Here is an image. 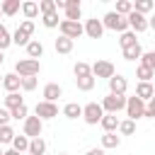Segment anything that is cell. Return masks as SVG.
<instances>
[{
  "label": "cell",
  "instance_id": "9a60e30c",
  "mask_svg": "<svg viewBox=\"0 0 155 155\" xmlns=\"http://www.w3.org/2000/svg\"><path fill=\"white\" fill-rule=\"evenodd\" d=\"M63 94V87L58 85V82H48V85H44V102H53L56 104V99Z\"/></svg>",
  "mask_w": 155,
  "mask_h": 155
},
{
  "label": "cell",
  "instance_id": "e575fe53",
  "mask_svg": "<svg viewBox=\"0 0 155 155\" xmlns=\"http://www.w3.org/2000/svg\"><path fill=\"white\" fill-rule=\"evenodd\" d=\"M121 145V138L116 133H104L102 136V148H119Z\"/></svg>",
  "mask_w": 155,
  "mask_h": 155
},
{
  "label": "cell",
  "instance_id": "bcb514c9",
  "mask_svg": "<svg viewBox=\"0 0 155 155\" xmlns=\"http://www.w3.org/2000/svg\"><path fill=\"white\" fill-rule=\"evenodd\" d=\"M87 155H104V148H92L87 150Z\"/></svg>",
  "mask_w": 155,
  "mask_h": 155
},
{
  "label": "cell",
  "instance_id": "ba28073f",
  "mask_svg": "<svg viewBox=\"0 0 155 155\" xmlns=\"http://www.w3.org/2000/svg\"><path fill=\"white\" fill-rule=\"evenodd\" d=\"M58 29H61V36H68V39H78L85 34V27L80 22H70V19H63Z\"/></svg>",
  "mask_w": 155,
  "mask_h": 155
},
{
  "label": "cell",
  "instance_id": "c3c4849f",
  "mask_svg": "<svg viewBox=\"0 0 155 155\" xmlns=\"http://www.w3.org/2000/svg\"><path fill=\"white\" fill-rule=\"evenodd\" d=\"M2 61H5V56H2V51H0V65H2Z\"/></svg>",
  "mask_w": 155,
  "mask_h": 155
},
{
  "label": "cell",
  "instance_id": "5bb4252c",
  "mask_svg": "<svg viewBox=\"0 0 155 155\" xmlns=\"http://www.w3.org/2000/svg\"><path fill=\"white\" fill-rule=\"evenodd\" d=\"M2 87L7 90V94H10V92H17V90L22 87V78H19L17 73H7V75H2Z\"/></svg>",
  "mask_w": 155,
  "mask_h": 155
},
{
  "label": "cell",
  "instance_id": "4dcf8cb0",
  "mask_svg": "<svg viewBox=\"0 0 155 155\" xmlns=\"http://www.w3.org/2000/svg\"><path fill=\"white\" fill-rule=\"evenodd\" d=\"M46 153V140L44 138H34L29 143V155H44Z\"/></svg>",
  "mask_w": 155,
  "mask_h": 155
},
{
  "label": "cell",
  "instance_id": "cb8c5ba5",
  "mask_svg": "<svg viewBox=\"0 0 155 155\" xmlns=\"http://www.w3.org/2000/svg\"><path fill=\"white\" fill-rule=\"evenodd\" d=\"M29 41H31V36H29L22 27H17V29H15V34H12V44H17V46H24V48H27V44H29Z\"/></svg>",
  "mask_w": 155,
  "mask_h": 155
},
{
  "label": "cell",
  "instance_id": "52a82bcc",
  "mask_svg": "<svg viewBox=\"0 0 155 155\" xmlns=\"http://www.w3.org/2000/svg\"><path fill=\"white\" fill-rule=\"evenodd\" d=\"M41 131H44V121L39 116H27V121H24V136L29 140H34V138H41Z\"/></svg>",
  "mask_w": 155,
  "mask_h": 155
},
{
  "label": "cell",
  "instance_id": "ffe728a7",
  "mask_svg": "<svg viewBox=\"0 0 155 155\" xmlns=\"http://www.w3.org/2000/svg\"><path fill=\"white\" fill-rule=\"evenodd\" d=\"M53 46H56V51H58V53H63V56H65V53H70V51H73V39H68V36H58V39L53 41Z\"/></svg>",
  "mask_w": 155,
  "mask_h": 155
},
{
  "label": "cell",
  "instance_id": "7a4b0ae2",
  "mask_svg": "<svg viewBox=\"0 0 155 155\" xmlns=\"http://www.w3.org/2000/svg\"><path fill=\"white\" fill-rule=\"evenodd\" d=\"M39 70H41V63L34 61V58H22V61H17V65H15V73H17L19 78H36Z\"/></svg>",
  "mask_w": 155,
  "mask_h": 155
},
{
  "label": "cell",
  "instance_id": "4fadbf2b",
  "mask_svg": "<svg viewBox=\"0 0 155 155\" xmlns=\"http://www.w3.org/2000/svg\"><path fill=\"white\" fill-rule=\"evenodd\" d=\"M80 15H82V5H80V0H65V19H70V22H80Z\"/></svg>",
  "mask_w": 155,
  "mask_h": 155
},
{
  "label": "cell",
  "instance_id": "f907efd6",
  "mask_svg": "<svg viewBox=\"0 0 155 155\" xmlns=\"http://www.w3.org/2000/svg\"><path fill=\"white\" fill-rule=\"evenodd\" d=\"M58 155H68V153H58Z\"/></svg>",
  "mask_w": 155,
  "mask_h": 155
},
{
  "label": "cell",
  "instance_id": "f5cc1de1",
  "mask_svg": "<svg viewBox=\"0 0 155 155\" xmlns=\"http://www.w3.org/2000/svg\"><path fill=\"white\" fill-rule=\"evenodd\" d=\"M0 85H2V78H0Z\"/></svg>",
  "mask_w": 155,
  "mask_h": 155
},
{
  "label": "cell",
  "instance_id": "7c38bea8",
  "mask_svg": "<svg viewBox=\"0 0 155 155\" xmlns=\"http://www.w3.org/2000/svg\"><path fill=\"white\" fill-rule=\"evenodd\" d=\"M126 90H128V80L124 75L109 78V94H126Z\"/></svg>",
  "mask_w": 155,
  "mask_h": 155
},
{
  "label": "cell",
  "instance_id": "816d5d0a",
  "mask_svg": "<svg viewBox=\"0 0 155 155\" xmlns=\"http://www.w3.org/2000/svg\"><path fill=\"white\" fill-rule=\"evenodd\" d=\"M0 17H2V10H0Z\"/></svg>",
  "mask_w": 155,
  "mask_h": 155
},
{
  "label": "cell",
  "instance_id": "30bf717a",
  "mask_svg": "<svg viewBox=\"0 0 155 155\" xmlns=\"http://www.w3.org/2000/svg\"><path fill=\"white\" fill-rule=\"evenodd\" d=\"M34 111H36V116H39L41 121H48V119H56V116H58V107H56L53 102H39Z\"/></svg>",
  "mask_w": 155,
  "mask_h": 155
},
{
  "label": "cell",
  "instance_id": "ab89813d",
  "mask_svg": "<svg viewBox=\"0 0 155 155\" xmlns=\"http://www.w3.org/2000/svg\"><path fill=\"white\" fill-rule=\"evenodd\" d=\"M140 65H145V68L155 70V51H148V53H143V56H140Z\"/></svg>",
  "mask_w": 155,
  "mask_h": 155
},
{
  "label": "cell",
  "instance_id": "e0dca14e",
  "mask_svg": "<svg viewBox=\"0 0 155 155\" xmlns=\"http://www.w3.org/2000/svg\"><path fill=\"white\" fill-rule=\"evenodd\" d=\"M119 119H116V114H104V119L99 121V126L104 128V133H114V131H119Z\"/></svg>",
  "mask_w": 155,
  "mask_h": 155
},
{
  "label": "cell",
  "instance_id": "1f68e13d",
  "mask_svg": "<svg viewBox=\"0 0 155 155\" xmlns=\"http://www.w3.org/2000/svg\"><path fill=\"white\" fill-rule=\"evenodd\" d=\"M114 12H116V15H121V17H128V15L133 12V2H131V0H119Z\"/></svg>",
  "mask_w": 155,
  "mask_h": 155
},
{
  "label": "cell",
  "instance_id": "7bdbcfd3",
  "mask_svg": "<svg viewBox=\"0 0 155 155\" xmlns=\"http://www.w3.org/2000/svg\"><path fill=\"white\" fill-rule=\"evenodd\" d=\"M145 119H155V97L145 104Z\"/></svg>",
  "mask_w": 155,
  "mask_h": 155
},
{
  "label": "cell",
  "instance_id": "9c48e42d",
  "mask_svg": "<svg viewBox=\"0 0 155 155\" xmlns=\"http://www.w3.org/2000/svg\"><path fill=\"white\" fill-rule=\"evenodd\" d=\"M126 19H128V29H131V31H136V34H143L145 29H150V27H148V17H145V15L131 12Z\"/></svg>",
  "mask_w": 155,
  "mask_h": 155
},
{
  "label": "cell",
  "instance_id": "681fc988",
  "mask_svg": "<svg viewBox=\"0 0 155 155\" xmlns=\"http://www.w3.org/2000/svg\"><path fill=\"white\" fill-rule=\"evenodd\" d=\"M0 155H5V150H2V148H0Z\"/></svg>",
  "mask_w": 155,
  "mask_h": 155
},
{
  "label": "cell",
  "instance_id": "7dc6e473",
  "mask_svg": "<svg viewBox=\"0 0 155 155\" xmlns=\"http://www.w3.org/2000/svg\"><path fill=\"white\" fill-rule=\"evenodd\" d=\"M148 27H150V29H155V15H153V17H148Z\"/></svg>",
  "mask_w": 155,
  "mask_h": 155
},
{
  "label": "cell",
  "instance_id": "ee69618b",
  "mask_svg": "<svg viewBox=\"0 0 155 155\" xmlns=\"http://www.w3.org/2000/svg\"><path fill=\"white\" fill-rule=\"evenodd\" d=\"M10 119H12L10 109H0V126H7V124H10Z\"/></svg>",
  "mask_w": 155,
  "mask_h": 155
},
{
  "label": "cell",
  "instance_id": "6da1fadb",
  "mask_svg": "<svg viewBox=\"0 0 155 155\" xmlns=\"http://www.w3.org/2000/svg\"><path fill=\"white\" fill-rule=\"evenodd\" d=\"M102 24H104V29H111V31H119V34L128 31V19L121 17V15H116L114 10H109V12L102 17Z\"/></svg>",
  "mask_w": 155,
  "mask_h": 155
},
{
  "label": "cell",
  "instance_id": "b9f144b4",
  "mask_svg": "<svg viewBox=\"0 0 155 155\" xmlns=\"http://www.w3.org/2000/svg\"><path fill=\"white\" fill-rule=\"evenodd\" d=\"M22 90H24V92L36 90V78H22Z\"/></svg>",
  "mask_w": 155,
  "mask_h": 155
},
{
  "label": "cell",
  "instance_id": "44dd1931",
  "mask_svg": "<svg viewBox=\"0 0 155 155\" xmlns=\"http://www.w3.org/2000/svg\"><path fill=\"white\" fill-rule=\"evenodd\" d=\"M94 82H97V78H94V75H85V78H75V85H78V90H80V92H90V90L94 87Z\"/></svg>",
  "mask_w": 155,
  "mask_h": 155
},
{
  "label": "cell",
  "instance_id": "4316f807",
  "mask_svg": "<svg viewBox=\"0 0 155 155\" xmlns=\"http://www.w3.org/2000/svg\"><path fill=\"white\" fill-rule=\"evenodd\" d=\"M63 19H58V12H51V15H41V24L46 29H53V27H61Z\"/></svg>",
  "mask_w": 155,
  "mask_h": 155
},
{
  "label": "cell",
  "instance_id": "d4e9b609",
  "mask_svg": "<svg viewBox=\"0 0 155 155\" xmlns=\"http://www.w3.org/2000/svg\"><path fill=\"white\" fill-rule=\"evenodd\" d=\"M29 143H31V140H29V138L22 133V136H15V140H12V148H15V150L22 155V153H29Z\"/></svg>",
  "mask_w": 155,
  "mask_h": 155
},
{
  "label": "cell",
  "instance_id": "603a6c76",
  "mask_svg": "<svg viewBox=\"0 0 155 155\" xmlns=\"http://www.w3.org/2000/svg\"><path fill=\"white\" fill-rule=\"evenodd\" d=\"M153 10H155V2L153 0H136L133 2V12H138V15H148Z\"/></svg>",
  "mask_w": 155,
  "mask_h": 155
},
{
  "label": "cell",
  "instance_id": "8d00e7d4",
  "mask_svg": "<svg viewBox=\"0 0 155 155\" xmlns=\"http://www.w3.org/2000/svg\"><path fill=\"white\" fill-rule=\"evenodd\" d=\"M10 46H12V34L5 29V24H0V51H5Z\"/></svg>",
  "mask_w": 155,
  "mask_h": 155
},
{
  "label": "cell",
  "instance_id": "83f0119b",
  "mask_svg": "<svg viewBox=\"0 0 155 155\" xmlns=\"http://www.w3.org/2000/svg\"><path fill=\"white\" fill-rule=\"evenodd\" d=\"M140 56H143V48H140V44H133V46L124 48V58H126V61H138Z\"/></svg>",
  "mask_w": 155,
  "mask_h": 155
},
{
  "label": "cell",
  "instance_id": "60d3db41",
  "mask_svg": "<svg viewBox=\"0 0 155 155\" xmlns=\"http://www.w3.org/2000/svg\"><path fill=\"white\" fill-rule=\"evenodd\" d=\"M10 114H12V119H17V121H19V119H22V121H27V114H29V109H27V104H22V107L12 109Z\"/></svg>",
  "mask_w": 155,
  "mask_h": 155
},
{
  "label": "cell",
  "instance_id": "5b68a950",
  "mask_svg": "<svg viewBox=\"0 0 155 155\" xmlns=\"http://www.w3.org/2000/svg\"><path fill=\"white\" fill-rule=\"evenodd\" d=\"M102 109H104V114H119L121 109H126V97L124 94H107L102 99Z\"/></svg>",
  "mask_w": 155,
  "mask_h": 155
},
{
  "label": "cell",
  "instance_id": "d6a6232c",
  "mask_svg": "<svg viewBox=\"0 0 155 155\" xmlns=\"http://www.w3.org/2000/svg\"><path fill=\"white\" fill-rule=\"evenodd\" d=\"M22 12H24L27 19H34V17L39 15V5L31 2V0H27V2H22Z\"/></svg>",
  "mask_w": 155,
  "mask_h": 155
},
{
  "label": "cell",
  "instance_id": "8992f818",
  "mask_svg": "<svg viewBox=\"0 0 155 155\" xmlns=\"http://www.w3.org/2000/svg\"><path fill=\"white\" fill-rule=\"evenodd\" d=\"M92 75L94 78H104V80H109V78H114L116 75V70H114V63L111 61H94L92 63Z\"/></svg>",
  "mask_w": 155,
  "mask_h": 155
},
{
  "label": "cell",
  "instance_id": "484cf974",
  "mask_svg": "<svg viewBox=\"0 0 155 155\" xmlns=\"http://www.w3.org/2000/svg\"><path fill=\"white\" fill-rule=\"evenodd\" d=\"M136 78H138L140 82H153V80H155V70H150V68H145V65H138V68H136Z\"/></svg>",
  "mask_w": 155,
  "mask_h": 155
},
{
  "label": "cell",
  "instance_id": "f1b7e54d",
  "mask_svg": "<svg viewBox=\"0 0 155 155\" xmlns=\"http://www.w3.org/2000/svg\"><path fill=\"white\" fill-rule=\"evenodd\" d=\"M73 73H75V78H85V75H92V65H90V63H85V61H78V63L73 65Z\"/></svg>",
  "mask_w": 155,
  "mask_h": 155
},
{
  "label": "cell",
  "instance_id": "277c9868",
  "mask_svg": "<svg viewBox=\"0 0 155 155\" xmlns=\"http://www.w3.org/2000/svg\"><path fill=\"white\" fill-rule=\"evenodd\" d=\"M82 119H85L87 126H97V124L104 119V109H102V104H97V102L85 104V107H82Z\"/></svg>",
  "mask_w": 155,
  "mask_h": 155
},
{
  "label": "cell",
  "instance_id": "7402d4cb",
  "mask_svg": "<svg viewBox=\"0 0 155 155\" xmlns=\"http://www.w3.org/2000/svg\"><path fill=\"white\" fill-rule=\"evenodd\" d=\"M63 116H65V119H80V116H82V107L75 104V102H68V104L63 107Z\"/></svg>",
  "mask_w": 155,
  "mask_h": 155
},
{
  "label": "cell",
  "instance_id": "d590c367",
  "mask_svg": "<svg viewBox=\"0 0 155 155\" xmlns=\"http://www.w3.org/2000/svg\"><path fill=\"white\" fill-rule=\"evenodd\" d=\"M15 136H17V133L12 131V126H10V124H7V126H0V145H2V143H12V140H15Z\"/></svg>",
  "mask_w": 155,
  "mask_h": 155
},
{
  "label": "cell",
  "instance_id": "3957f363",
  "mask_svg": "<svg viewBox=\"0 0 155 155\" xmlns=\"http://www.w3.org/2000/svg\"><path fill=\"white\" fill-rule=\"evenodd\" d=\"M126 116L131 119V121H138V119H143L145 116V102L140 99V97H126Z\"/></svg>",
  "mask_w": 155,
  "mask_h": 155
},
{
  "label": "cell",
  "instance_id": "f35d334b",
  "mask_svg": "<svg viewBox=\"0 0 155 155\" xmlns=\"http://www.w3.org/2000/svg\"><path fill=\"white\" fill-rule=\"evenodd\" d=\"M39 12H41V15L56 12V0H41V2H39Z\"/></svg>",
  "mask_w": 155,
  "mask_h": 155
},
{
  "label": "cell",
  "instance_id": "d6986e66",
  "mask_svg": "<svg viewBox=\"0 0 155 155\" xmlns=\"http://www.w3.org/2000/svg\"><path fill=\"white\" fill-rule=\"evenodd\" d=\"M0 10H2L5 17H12V15H17V12L22 10V5H19V0H5V2L0 5Z\"/></svg>",
  "mask_w": 155,
  "mask_h": 155
},
{
  "label": "cell",
  "instance_id": "2e32d148",
  "mask_svg": "<svg viewBox=\"0 0 155 155\" xmlns=\"http://www.w3.org/2000/svg\"><path fill=\"white\" fill-rule=\"evenodd\" d=\"M136 97H140L143 102H150L155 97V85L153 82H138L136 85Z\"/></svg>",
  "mask_w": 155,
  "mask_h": 155
},
{
  "label": "cell",
  "instance_id": "74e56055",
  "mask_svg": "<svg viewBox=\"0 0 155 155\" xmlns=\"http://www.w3.org/2000/svg\"><path fill=\"white\" fill-rule=\"evenodd\" d=\"M119 133H121V136H133V133H136V121H131V119L121 121V124H119Z\"/></svg>",
  "mask_w": 155,
  "mask_h": 155
},
{
  "label": "cell",
  "instance_id": "ac0fdd59",
  "mask_svg": "<svg viewBox=\"0 0 155 155\" xmlns=\"http://www.w3.org/2000/svg\"><path fill=\"white\" fill-rule=\"evenodd\" d=\"M41 56H44V44H41V41H36V39H31V41L27 44V58L39 61Z\"/></svg>",
  "mask_w": 155,
  "mask_h": 155
},
{
  "label": "cell",
  "instance_id": "8fae6325",
  "mask_svg": "<svg viewBox=\"0 0 155 155\" xmlns=\"http://www.w3.org/2000/svg\"><path fill=\"white\" fill-rule=\"evenodd\" d=\"M85 34H87L90 39H102V34H104V24H102V19H97V17L87 19V22H85Z\"/></svg>",
  "mask_w": 155,
  "mask_h": 155
},
{
  "label": "cell",
  "instance_id": "836d02e7",
  "mask_svg": "<svg viewBox=\"0 0 155 155\" xmlns=\"http://www.w3.org/2000/svg\"><path fill=\"white\" fill-rule=\"evenodd\" d=\"M119 44H121V48H128V46H133V44H138V39H136V31H124L121 36H119Z\"/></svg>",
  "mask_w": 155,
  "mask_h": 155
},
{
  "label": "cell",
  "instance_id": "db71d44e",
  "mask_svg": "<svg viewBox=\"0 0 155 155\" xmlns=\"http://www.w3.org/2000/svg\"><path fill=\"white\" fill-rule=\"evenodd\" d=\"M153 85H155V80H153Z\"/></svg>",
  "mask_w": 155,
  "mask_h": 155
},
{
  "label": "cell",
  "instance_id": "f546056e",
  "mask_svg": "<svg viewBox=\"0 0 155 155\" xmlns=\"http://www.w3.org/2000/svg\"><path fill=\"white\" fill-rule=\"evenodd\" d=\"M24 104V99L19 97V92H10L7 97H5V107L12 111V109H17V107H22Z\"/></svg>",
  "mask_w": 155,
  "mask_h": 155
},
{
  "label": "cell",
  "instance_id": "f6af8a7d",
  "mask_svg": "<svg viewBox=\"0 0 155 155\" xmlns=\"http://www.w3.org/2000/svg\"><path fill=\"white\" fill-rule=\"evenodd\" d=\"M19 27H22V29H24V31H27V34H29V36H31V34H34V22H31V19H24V22H22V24H19Z\"/></svg>",
  "mask_w": 155,
  "mask_h": 155
}]
</instances>
